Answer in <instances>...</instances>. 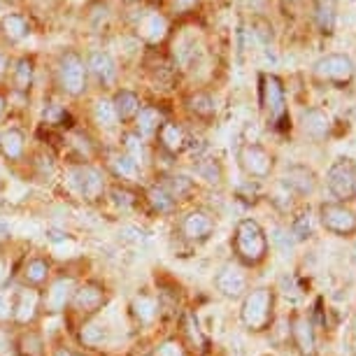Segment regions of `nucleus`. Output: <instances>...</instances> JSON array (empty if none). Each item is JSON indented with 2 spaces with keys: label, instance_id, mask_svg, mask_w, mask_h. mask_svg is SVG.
Instances as JSON below:
<instances>
[{
  "label": "nucleus",
  "instance_id": "obj_1",
  "mask_svg": "<svg viewBox=\"0 0 356 356\" xmlns=\"http://www.w3.org/2000/svg\"><path fill=\"white\" fill-rule=\"evenodd\" d=\"M235 250L247 264H259L268 252L266 233L254 219H243L235 228Z\"/></svg>",
  "mask_w": 356,
  "mask_h": 356
},
{
  "label": "nucleus",
  "instance_id": "obj_2",
  "mask_svg": "<svg viewBox=\"0 0 356 356\" xmlns=\"http://www.w3.org/2000/svg\"><path fill=\"white\" fill-rule=\"evenodd\" d=\"M328 191L333 193L340 203L356 198V161L349 156L338 159L326 172Z\"/></svg>",
  "mask_w": 356,
  "mask_h": 356
},
{
  "label": "nucleus",
  "instance_id": "obj_3",
  "mask_svg": "<svg viewBox=\"0 0 356 356\" xmlns=\"http://www.w3.org/2000/svg\"><path fill=\"white\" fill-rule=\"evenodd\" d=\"M270 310H273L270 289H254V291L247 293L240 317H243V324L247 328L261 331L268 324V319H270Z\"/></svg>",
  "mask_w": 356,
  "mask_h": 356
},
{
  "label": "nucleus",
  "instance_id": "obj_4",
  "mask_svg": "<svg viewBox=\"0 0 356 356\" xmlns=\"http://www.w3.org/2000/svg\"><path fill=\"white\" fill-rule=\"evenodd\" d=\"M319 219L321 226L335 235L356 233V214L342 203H324L319 207Z\"/></svg>",
  "mask_w": 356,
  "mask_h": 356
},
{
  "label": "nucleus",
  "instance_id": "obj_5",
  "mask_svg": "<svg viewBox=\"0 0 356 356\" xmlns=\"http://www.w3.org/2000/svg\"><path fill=\"white\" fill-rule=\"evenodd\" d=\"M314 72L321 79H331V82H347L354 75V61L347 54H326L314 63Z\"/></svg>",
  "mask_w": 356,
  "mask_h": 356
},
{
  "label": "nucleus",
  "instance_id": "obj_6",
  "mask_svg": "<svg viewBox=\"0 0 356 356\" xmlns=\"http://www.w3.org/2000/svg\"><path fill=\"white\" fill-rule=\"evenodd\" d=\"M61 84L70 96H79L86 86V68L77 54L68 51L61 58Z\"/></svg>",
  "mask_w": 356,
  "mask_h": 356
},
{
  "label": "nucleus",
  "instance_id": "obj_7",
  "mask_svg": "<svg viewBox=\"0 0 356 356\" xmlns=\"http://www.w3.org/2000/svg\"><path fill=\"white\" fill-rule=\"evenodd\" d=\"M240 165H243L245 172L252 175V177H266V175H270L273 159L264 147L245 145L243 152H240Z\"/></svg>",
  "mask_w": 356,
  "mask_h": 356
},
{
  "label": "nucleus",
  "instance_id": "obj_8",
  "mask_svg": "<svg viewBox=\"0 0 356 356\" xmlns=\"http://www.w3.org/2000/svg\"><path fill=\"white\" fill-rule=\"evenodd\" d=\"M214 284H217V289L226 296V298H240V296L247 291L245 273L240 270L238 266H231V264L224 266L217 273V277H214Z\"/></svg>",
  "mask_w": 356,
  "mask_h": 356
},
{
  "label": "nucleus",
  "instance_id": "obj_9",
  "mask_svg": "<svg viewBox=\"0 0 356 356\" xmlns=\"http://www.w3.org/2000/svg\"><path fill=\"white\" fill-rule=\"evenodd\" d=\"M72 177V184H75V189L82 193L84 198H98V193L103 191V177H100L98 170H93V168L84 165V168H75V170L70 172Z\"/></svg>",
  "mask_w": 356,
  "mask_h": 356
},
{
  "label": "nucleus",
  "instance_id": "obj_10",
  "mask_svg": "<svg viewBox=\"0 0 356 356\" xmlns=\"http://www.w3.org/2000/svg\"><path fill=\"white\" fill-rule=\"evenodd\" d=\"M214 231V221L212 217L207 212H189L184 217L182 221V233H184V238H189V240H205V238H210V233Z\"/></svg>",
  "mask_w": 356,
  "mask_h": 356
},
{
  "label": "nucleus",
  "instance_id": "obj_11",
  "mask_svg": "<svg viewBox=\"0 0 356 356\" xmlns=\"http://www.w3.org/2000/svg\"><path fill=\"white\" fill-rule=\"evenodd\" d=\"M264 105L273 119H280L284 114V89L273 75L264 77Z\"/></svg>",
  "mask_w": 356,
  "mask_h": 356
},
{
  "label": "nucleus",
  "instance_id": "obj_12",
  "mask_svg": "<svg viewBox=\"0 0 356 356\" xmlns=\"http://www.w3.org/2000/svg\"><path fill=\"white\" fill-rule=\"evenodd\" d=\"M293 342L298 347L300 356H317V338H314V331H312V324L303 317H298L293 321Z\"/></svg>",
  "mask_w": 356,
  "mask_h": 356
},
{
  "label": "nucleus",
  "instance_id": "obj_13",
  "mask_svg": "<svg viewBox=\"0 0 356 356\" xmlns=\"http://www.w3.org/2000/svg\"><path fill=\"white\" fill-rule=\"evenodd\" d=\"M284 184L291 191L300 193V196H307V193L314 191V184H317V179H314V172L310 170V168H305V165H291L286 170Z\"/></svg>",
  "mask_w": 356,
  "mask_h": 356
},
{
  "label": "nucleus",
  "instance_id": "obj_14",
  "mask_svg": "<svg viewBox=\"0 0 356 356\" xmlns=\"http://www.w3.org/2000/svg\"><path fill=\"white\" fill-rule=\"evenodd\" d=\"M300 122H303L305 133H307V136H312V138H324L328 133V129H331V119H328V114L324 110H319V107L303 110Z\"/></svg>",
  "mask_w": 356,
  "mask_h": 356
},
{
  "label": "nucleus",
  "instance_id": "obj_15",
  "mask_svg": "<svg viewBox=\"0 0 356 356\" xmlns=\"http://www.w3.org/2000/svg\"><path fill=\"white\" fill-rule=\"evenodd\" d=\"M89 68L103 84H112L117 79V65H114L112 56L105 51H93L89 56Z\"/></svg>",
  "mask_w": 356,
  "mask_h": 356
},
{
  "label": "nucleus",
  "instance_id": "obj_16",
  "mask_svg": "<svg viewBox=\"0 0 356 356\" xmlns=\"http://www.w3.org/2000/svg\"><path fill=\"white\" fill-rule=\"evenodd\" d=\"M72 296V280L70 277H61L56 280L49 289V293H47V307H49L51 312H58L63 310L65 303L70 300Z\"/></svg>",
  "mask_w": 356,
  "mask_h": 356
},
{
  "label": "nucleus",
  "instance_id": "obj_17",
  "mask_svg": "<svg viewBox=\"0 0 356 356\" xmlns=\"http://www.w3.org/2000/svg\"><path fill=\"white\" fill-rule=\"evenodd\" d=\"M114 110H117V117L119 119H131V117H138L140 112V98L136 96L133 91H119L114 96Z\"/></svg>",
  "mask_w": 356,
  "mask_h": 356
},
{
  "label": "nucleus",
  "instance_id": "obj_18",
  "mask_svg": "<svg viewBox=\"0 0 356 356\" xmlns=\"http://www.w3.org/2000/svg\"><path fill=\"white\" fill-rule=\"evenodd\" d=\"M72 303H75L77 310L91 312V310H96V307H98L100 303H103V291H100L98 286H93V284H86V286H82V289H79V291L75 293Z\"/></svg>",
  "mask_w": 356,
  "mask_h": 356
},
{
  "label": "nucleus",
  "instance_id": "obj_19",
  "mask_svg": "<svg viewBox=\"0 0 356 356\" xmlns=\"http://www.w3.org/2000/svg\"><path fill=\"white\" fill-rule=\"evenodd\" d=\"M0 152L8 159H19L24 154V133L19 129H8L0 136Z\"/></svg>",
  "mask_w": 356,
  "mask_h": 356
},
{
  "label": "nucleus",
  "instance_id": "obj_20",
  "mask_svg": "<svg viewBox=\"0 0 356 356\" xmlns=\"http://www.w3.org/2000/svg\"><path fill=\"white\" fill-rule=\"evenodd\" d=\"M161 126H163V114L154 107H143L138 112V131L143 136H149V133H156Z\"/></svg>",
  "mask_w": 356,
  "mask_h": 356
},
{
  "label": "nucleus",
  "instance_id": "obj_21",
  "mask_svg": "<svg viewBox=\"0 0 356 356\" xmlns=\"http://www.w3.org/2000/svg\"><path fill=\"white\" fill-rule=\"evenodd\" d=\"M35 307H38V293L24 291L19 296V303L15 305V319L22 321V324H29V321L35 317Z\"/></svg>",
  "mask_w": 356,
  "mask_h": 356
},
{
  "label": "nucleus",
  "instance_id": "obj_22",
  "mask_svg": "<svg viewBox=\"0 0 356 356\" xmlns=\"http://www.w3.org/2000/svg\"><path fill=\"white\" fill-rule=\"evenodd\" d=\"M161 143L168 152H179L184 147V131L177 124L161 126Z\"/></svg>",
  "mask_w": 356,
  "mask_h": 356
},
{
  "label": "nucleus",
  "instance_id": "obj_23",
  "mask_svg": "<svg viewBox=\"0 0 356 356\" xmlns=\"http://www.w3.org/2000/svg\"><path fill=\"white\" fill-rule=\"evenodd\" d=\"M3 33L10 40H24L29 35V22L22 15H8L3 17Z\"/></svg>",
  "mask_w": 356,
  "mask_h": 356
},
{
  "label": "nucleus",
  "instance_id": "obj_24",
  "mask_svg": "<svg viewBox=\"0 0 356 356\" xmlns=\"http://www.w3.org/2000/svg\"><path fill=\"white\" fill-rule=\"evenodd\" d=\"M165 31H168V22L161 15H149V17L145 19L143 35L149 40V42H159V40H163Z\"/></svg>",
  "mask_w": 356,
  "mask_h": 356
},
{
  "label": "nucleus",
  "instance_id": "obj_25",
  "mask_svg": "<svg viewBox=\"0 0 356 356\" xmlns=\"http://www.w3.org/2000/svg\"><path fill=\"white\" fill-rule=\"evenodd\" d=\"M93 114H96V122H98L100 126H105V129H112V126L119 122L117 110H114V103H112V100H107V98L98 100Z\"/></svg>",
  "mask_w": 356,
  "mask_h": 356
},
{
  "label": "nucleus",
  "instance_id": "obj_26",
  "mask_svg": "<svg viewBox=\"0 0 356 356\" xmlns=\"http://www.w3.org/2000/svg\"><path fill=\"white\" fill-rule=\"evenodd\" d=\"M82 340L86 342V345L98 347V345H105V342L110 340V335H107V328L103 324H96V321H91V324H86L82 328Z\"/></svg>",
  "mask_w": 356,
  "mask_h": 356
},
{
  "label": "nucleus",
  "instance_id": "obj_27",
  "mask_svg": "<svg viewBox=\"0 0 356 356\" xmlns=\"http://www.w3.org/2000/svg\"><path fill=\"white\" fill-rule=\"evenodd\" d=\"M317 24L324 33H333L335 29V8L333 0H321L317 8Z\"/></svg>",
  "mask_w": 356,
  "mask_h": 356
},
{
  "label": "nucleus",
  "instance_id": "obj_28",
  "mask_svg": "<svg viewBox=\"0 0 356 356\" xmlns=\"http://www.w3.org/2000/svg\"><path fill=\"white\" fill-rule=\"evenodd\" d=\"M133 312H136V317L140 321L149 324V321L156 317V303H154L152 298H147V296H138V298L133 300Z\"/></svg>",
  "mask_w": 356,
  "mask_h": 356
},
{
  "label": "nucleus",
  "instance_id": "obj_29",
  "mask_svg": "<svg viewBox=\"0 0 356 356\" xmlns=\"http://www.w3.org/2000/svg\"><path fill=\"white\" fill-rule=\"evenodd\" d=\"M47 273H49V266H47L42 259H33L24 268V277H26V282H31V284H40V282H44Z\"/></svg>",
  "mask_w": 356,
  "mask_h": 356
},
{
  "label": "nucleus",
  "instance_id": "obj_30",
  "mask_svg": "<svg viewBox=\"0 0 356 356\" xmlns=\"http://www.w3.org/2000/svg\"><path fill=\"white\" fill-rule=\"evenodd\" d=\"M15 82H17V89L26 91L33 82V61L31 58H19L17 61V68H15Z\"/></svg>",
  "mask_w": 356,
  "mask_h": 356
},
{
  "label": "nucleus",
  "instance_id": "obj_31",
  "mask_svg": "<svg viewBox=\"0 0 356 356\" xmlns=\"http://www.w3.org/2000/svg\"><path fill=\"white\" fill-rule=\"evenodd\" d=\"M112 168H114V172L119 175V177H124V179H133V177H138V163L133 161L131 156H126V154H122V156H117L112 161Z\"/></svg>",
  "mask_w": 356,
  "mask_h": 356
},
{
  "label": "nucleus",
  "instance_id": "obj_32",
  "mask_svg": "<svg viewBox=\"0 0 356 356\" xmlns=\"http://www.w3.org/2000/svg\"><path fill=\"white\" fill-rule=\"evenodd\" d=\"M161 189L170 193L172 198H179L191 191V182L186 177H182V175H177V177H165V182L161 184Z\"/></svg>",
  "mask_w": 356,
  "mask_h": 356
},
{
  "label": "nucleus",
  "instance_id": "obj_33",
  "mask_svg": "<svg viewBox=\"0 0 356 356\" xmlns=\"http://www.w3.org/2000/svg\"><path fill=\"white\" fill-rule=\"evenodd\" d=\"M291 235L298 243H303V240H307L312 235V219H310V214L303 212V214H298L293 221V226H291Z\"/></svg>",
  "mask_w": 356,
  "mask_h": 356
},
{
  "label": "nucleus",
  "instance_id": "obj_34",
  "mask_svg": "<svg viewBox=\"0 0 356 356\" xmlns=\"http://www.w3.org/2000/svg\"><path fill=\"white\" fill-rule=\"evenodd\" d=\"M149 203L156 207L159 212H170L172 205H175V198L168 191L161 189V186H154V189L149 191Z\"/></svg>",
  "mask_w": 356,
  "mask_h": 356
},
{
  "label": "nucleus",
  "instance_id": "obj_35",
  "mask_svg": "<svg viewBox=\"0 0 356 356\" xmlns=\"http://www.w3.org/2000/svg\"><path fill=\"white\" fill-rule=\"evenodd\" d=\"M124 145H126V156H131L138 165L143 163V159H145L143 140H140L138 136H133V133H129V136L124 138Z\"/></svg>",
  "mask_w": 356,
  "mask_h": 356
},
{
  "label": "nucleus",
  "instance_id": "obj_36",
  "mask_svg": "<svg viewBox=\"0 0 356 356\" xmlns=\"http://www.w3.org/2000/svg\"><path fill=\"white\" fill-rule=\"evenodd\" d=\"M198 175H200V177H205L207 182H214V184H217L221 172H219V165L214 163V161H203V163L198 165Z\"/></svg>",
  "mask_w": 356,
  "mask_h": 356
},
{
  "label": "nucleus",
  "instance_id": "obj_37",
  "mask_svg": "<svg viewBox=\"0 0 356 356\" xmlns=\"http://www.w3.org/2000/svg\"><path fill=\"white\" fill-rule=\"evenodd\" d=\"M12 312H15V305H12V293L0 291V321L8 319Z\"/></svg>",
  "mask_w": 356,
  "mask_h": 356
},
{
  "label": "nucleus",
  "instance_id": "obj_38",
  "mask_svg": "<svg viewBox=\"0 0 356 356\" xmlns=\"http://www.w3.org/2000/svg\"><path fill=\"white\" fill-rule=\"evenodd\" d=\"M193 103V110L200 112V114H212L214 112V103H212V98H207V96H196L191 100Z\"/></svg>",
  "mask_w": 356,
  "mask_h": 356
},
{
  "label": "nucleus",
  "instance_id": "obj_39",
  "mask_svg": "<svg viewBox=\"0 0 356 356\" xmlns=\"http://www.w3.org/2000/svg\"><path fill=\"white\" fill-rule=\"evenodd\" d=\"M112 200H114V205H122V207H131L133 203H136L131 193L124 191V189H112Z\"/></svg>",
  "mask_w": 356,
  "mask_h": 356
},
{
  "label": "nucleus",
  "instance_id": "obj_40",
  "mask_svg": "<svg viewBox=\"0 0 356 356\" xmlns=\"http://www.w3.org/2000/svg\"><path fill=\"white\" fill-rule=\"evenodd\" d=\"M156 356H184L182 347L177 345V342H165V345L159 347Z\"/></svg>",
  "mask_w": 356,
  "mask_h": 356
},
{
  "label": "nucleus",
  "instance_id": "obj_41",
  "mask_svg": "<svg viewBox=\"0 0 356 356\" xmlns=\"http://www.w3.org/2000/svg\"><path fill=\"white\" fill-rule=\"evenodd\" d=\"M47 238L54 240V243H63V240L68 238V235L61 233V231H49V233H47Z\"/></svg>",
  "mask_w": 356,
  "mask_h": 356
},
{
  "label": "nucleus",
  "instance_id": "obj_42",
  "mask_svg": "<svg viewBox=\"0 0 356 356\" xmlns=\"http://www.w3.org/2000/svg\"><path fill=\"white\" fill-rule=\"evenodd\" d=\"M193 3H196V0H175V5H177L179 10H186V8H191Z\"/></svg>",
  "mask_w": 356,
  "mask_h": 356
},
{
  "label": "nucleus",
  "instance_id": "obj_43",
  "mask_svg": "<svg viewBox=\"0 0 356 356\" xmlns=\"http://www.w3.org/2000/svg\"><path fill=\"white\" fill-rule=\"evenodd\" d=\"M3 72H5V56L0 54V75H3Z\"/></svg>",
  "mask_w": 356,
  "mask_h": 356
},
{
  "label": "nucleus",
  "instance_id": "obj_44",
  "mask_svg": "<svg viewBox=\"0 0 356 356\" xmlns=\"http://www.w3.org/2000/svg\"><path fill=\"white\" fill-rule=\"evenodd\" d=\"M54 356H75V354H70V352H63V349H58V352L54 354Z\"/></svg>",
  "mask_w": 356,
  "mask_h": 356
},
{
  "label": "nucleus",
  "instance_id": "obj_45",
  "mask_svg": "<svg viewBox=\"0 0 356 356\" xmlns=\"http://www.w3.org/2000/svg\"><path fill=\"white\" fill-rule=\"evenodd\" d=\"M3 280H5V266L0 264V282H3Z\"/></svg>",
  "mask_w": 356,
  "mask_h": 356
},
{
  "label": "nucleus",
  "instance_id": "obj_46",
  "mask_svg": "<svg viewBox=\"0 0 356 356\" xmlns=\"http://www.w3.org/2000/svg\"><path fill=\"white\" fill-rule=\"evenodd\" d=\"M5 233H8V228H5V224H0V238H3Z\"/></svg>",
  "mask_w": 356,
  "mask_h": 356
},
{
  "label": "nucleus",
  "instance_id": "obj_47",
  "mask_svg": "<svg viewBox=\"0 0 356 356\" xmlns=\"http://www.w3.org/2000/svg\"><path fill=\"white\" fill-rule=\"evenodd\" d=\"M3 110H5V98L0 96V114H3Z\"/></svg>",
  "mask_w": 356,
  "mask_h": 356
},
{
  "label": "nucleus",
  "instance_id": "obj_48",
  "mask_svg": "<svg viewBox=\"0 0 356 356\" xmlns=\"http://www.w3.org/2000/svg\"><path fill=\"white\" fill-rule=\"evenodd\" d=\"M0 186H3V182H0Z\"/></svg>",
  "mask_w": 356,
  "mask_h": 356
},
{
  "label": "nucleus",
  "instance_id": "obj_49",
  "mask_svg": "<svg viewBox=\"0 0 356 356\" xmlns=\"http://www.w3.org/2000/svg\"><path fill=\"white\" fill-rule=\"evenodd\" d=\"M354 3H356V0H354Z\"/></svg>",
  "mask_w": 356,
  "mask_h": 356
}]
</instances>
